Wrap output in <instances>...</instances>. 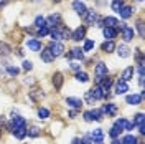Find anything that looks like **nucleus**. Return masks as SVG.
<instances>
[{
    "mask_svg": "<svg viewBox=\"0 0 145 144\" xmlns=\"http://www.w3.org/2000/svg\"><path fill=\"white\" fill-rule=\"evenodd\" d=\"M107 73H109V70H107V65L106 63L99 61V63L96 65V68H94V75H96V81H97V83H101V81L104 80V78L107 76Z\"/></svg>",
    "mask_w": 145,
    "mask_h": 144,
    "instance_id": "nucleus-1",
    "label": "nucleus"
},
{
    "mask_svg": "<svg viewBox=\"0 0 145 144\" xmlns=\"http://www.w3.org/2000/svg\"><path fill=\"white\" fill-rule=\"evenodd\" d=\"M120 28V33H122V38H124V42H130V40H134V36H135V32H134V28L129 27L127 23H119L117 25Z\"/></svg>",
    "mask_w": 145,
    "mask_h": 144,
    "instance_id": "nucleus-2",
    "label": "nucleus"
},
{
    "mask_svg": "<svg viewBox=\"0 0 145 144\" xmlns=\"http://www.w3.org/2000/svg\"><path fill=\"white\" fill-rule=\"evenodd\" d=\"M142 99H144V91H140L138 94H127L125 96V103L127 104H130V106H137V104L142 103Z\"/></svg>",
    "mask_w": 145,
    "mask_h": 144,
    "instance_id": "nucleus-3",
    "label": "nucleus"
},
{
    "mask_svg": "<svg viewBox=\"0 0 145 144\" xmlns=\"http://www.w3.org/2000/svg\"><path fill=\"white\" fill-rule=\"evenodd\" d=\"M48 48H50V52L54 55V58H56V56H61L63 52H64V45L63 43H59V42H51Z\"/></svg>",
    "mask_w": 145,
    "mask_h": 144,
    "instance_id": "nucleus-4",
    "label": "nucleus"
},
{
    "mask_svg": "<svg viewBox=\"0 0 145 144\" xmlns=\"http://www.w3.org/2000/svg\"><path fill=\"white\" fill-rule=\"evenodd\" d=\"M89 137L92 139V143L94 144H102V139H104V131L97 127V129H94V131H91L89 133Z\"/></svg>",
    "mask_w": 145,
    "mask_h": 144,
    "instance_id": "nucleus-5",
    "label": "nucleus"
},
{
    "mask_svg": "<svg viewBox=\"0 0 145 144\" xmlns=\"http://www.w3.org/2000/svg\"><path fill=\"white\" fill-rule=\"evenodd\" d=\"M89 93H91V96L94 98V101H101V99L106 98V93H104V90L101 88L99 85H96L92 90H89Z\"/></svg>",
    "mask_w": 145,
    "mask_h": 144,
    "instance_id": "nucleus-6",
    "label": "nucleus"
},
{
    "mask_svg": "<svg viewBox=\"0 0 145 144\" xmlns=\"http://www.w3.org/2000/svg\"><path fill=\"white\" fill-rule=\"evenodd\" d=\"M59 20H61V17L58 15V13H51L48 18H45V23H46V27L50 28H54V27H59Z\"/></svg>",
    "mask_w": 145,
    "mask_h": 144,
    "instance_id": "nucleus-7",
    "label": "nucleus"
},
{
    "mask_svg": "<svg viewBox=\"0 0 145 144\" xmlns=\"http://www.w3.org/2000/svg\"><path fill=\"white\" fill-rule=\"evenodd\" d=\"M72 10H74L78 15L84 17V15H86V12H88V7L82 3L81 0H74V2H72Z\"/></svg>",
    "mask_w": 145,
    "mask_h": 144,
    "instance_id": "nucleus-8",
    "label": "nucleus"
},
{
    "mask_svg": "<svg viewBox=\"0 0 145 144\" xmlns=\"http://www.w3.org/2000/svg\"><path fill=\"white\" fill-rule=\"evenodd\" d=\"M114 124H116V126H119L122 131H132V129H134V124H132L130 121H127L125 118H119Z\"/></svg>",
    "mask_w": 145,
    "mask_h": 144,
    "instance_id": "nucleus-9",
    "label": "nucleus"
},
{
    "mask_svg": "<svg viewBox=\"0 0 145 144\" xmlns=\"http://www.w3.org/2000/svg\"><path fill=\"white\" fill-rule=\"evenodd\" d=\"M117 104L116 103H107V104H104L102 106V113L104 114H107V116H116L117 114Z\"/></svg>",
    "mask_w": 145,
    "mask_h": 144,
    "instance_id": "nucleus-10",
    "label": "nucleus"
},
{
    "mask_svg": "<svg viewBox=\"0 0 145 144\" xmlns=\"http://www.w3.org/2000/svg\"><path fill=\"white\" fill-rule=\"evenodd\" d=\"M40 58H41L45 63H51V61H54V55L50 52L48 46H46V48H41V52H40Z\"/></svg>",
    "mask_w": 145,
    "mask_h": 144,
    "instance_id": "nucleus-11",
    "label": "nucleus"
},
{
    "mask_svg": "<svg viewBox=\"0 0 145 144\" xmlns=\"http://www.w3.org/2000/svg\"><path fill=\"white\" fill-rule=\"evenodd\" d=\"M84 36H86V27H78L71 33V38L74 42H81V40H84Z\"/></svg>",
    "mask_w": 145,
    "mask_h": 144,
    "instance_id": "nucleus-12",
    "label": "nucleus"
},
{
    "mask_svg": "<svg viewBox=\"0 0 145 144\" xmlns=\"http://www.w3.org/2000/svg\"><path fill=\"white\" fill-rule=\"evenodd\" d=\"M50 36L53 38V42L63 40V27H54L50 30Z\"/></svg>",
    "mask_w": 145,
    "mask_h": 144,
    "instance_id": "nucleus-13",
    "label": "nucleus"
},
{
    "mask_svg": "<svg viewBox=\"0 0 145 144\" xmlns=\"http://www.w3.org/2000/svg\"><path fill=\"white\" fill-rule=\"evenodd\" d=\"M66 56H68L69 60H82V58H84V52H82L81 48H72Z\"/></svg>",
    "mask_w": 145,
    "mask_h": 144,
    "instance_id": "nucleus-14",
    "label": "nucleus"
},
{
    "mask_svg": "<svg viewBox=\"0 0 145 144\" xmlns=\"http://www.w3.org/2000/svg\"><path fill=\"white\" fill-rule=\"evenodd\" d=\"M27 46L31 50V52H41V42H38V40H35V38H30V40H27Z\"/></svg>",
    "mask_w": 145,
    "mask_h": 144,
    "instance_id": "nucleus-15",
    "label": "nucleus"
},
{
    "mask_svg": "<svg viewBox=\"0 0 145 144\" xmlns=\"http://www.w3.org/2000/svg\"><path fill=\"white\" fill-rule=\"evenodd\" d=\"M132 78H134V66H127L125 70L122 71V75H120V80L127 83V81H130Z\"/></svg>",
    "mask_w": 145,
    "mask_h": 144,
    "instance_id": "nucleus-16",
    "label": "nucleus"
},
{
    "mask_svg": "<svg viewBox=\"0 0 145 144\" xmlns=\"http://www.w3.org/2000/svg\"><path fill=\"white\" fill-rule=\"evenodd\" d=\"M127 91H129V85H127L125 81L119 80L117 83H116V94H124Z\"/></svg>",
    "mask_w": 145,
    "mask_h": 144,
    "instance_id": "nucleus-17",
    "label": "nucleus"
},
{
    "mask_svg": "<svg viewBox=\"0 0 145 144\" xmlns=\"http://www.w3.org/2000/svg\"><path fill=\"white\" fill-rule=\"evenodd\" d=\"M102 33L107 40H114L117 36V28H110V27H104L102 28Z\"/></svg>",
    "mask_w": 145,
    "mask_h": 144,
    "instance_id": "nucleus-18",
    "label": "nucleus"
},
{
    "mask_svg": "<svg viewBox=\"0 0 145 144\" xmlns=\"http://www.w3.org/2000/svg\"><path fill=\"white\" fill-rule=\"evenodd\" d=\"M101 48H102V52H106V53H112V52L116 50V43H114V40H106Z\"/></svg>",
    "mask_w": 145,
    "mask_h": 144,
    "instance_id": "nucleus-19",
    "label": "nucleus"
},
{
    "mask_svg": "<svg viewBox=\"0 0 145 144\" xmlns=\"http://www.w3.org/2000/svg\"><path fill=\"white\" fill-rule=\"evenodd\" d=\"M116 50H117V55L120 58H127V56H130V48L127 45H120V46H116Z\"/></svg>",
    "mask_w": 145,
    "mask_h": 144,
    "instance_id": "nucleus-20",
    "label": "nucleus"
},
{
    "mask_svg": "<svg viewBox=\"0 0 145 144\" xmlns=\"http://www.w3.org/2000/svg\"><path fill=\"white\" fill-rule=\"evenodd\" d=\"M66 104H69L74 109H79L82 106V101L79 98H66Z\"/></svg>",
    "mask_w": 145,
    "mask_h": 144,
    "instance_id": "nucleus-21",
    "label": "nucleus"
},
{
    "mask_svg": "<svg viewBox=\"0 0 145 144\" xmlns=\"http://www.w3.org/2000/svg\"><path fill=\"white\" fill-rule=\"evenodd\" d=\"M102 23H104V27H110V28H116L119 25V20L114 17H106L102 20Z\"/></svg>",
    "mask_w": 145,
    "mask_h": 144,
    "instance_id": "nucleus-22",
    "label": "nucleus"
},
{
    "mask_svg": "<svg viewBox=\"0 0 145 144\" xmlns=\"http://www.w3.org/2000/svg\"><path fill=\"white\" fill-rule=\"evenodd\" d=\"M12 53V46L8 43H5V42H0V55L2 56H8Z\"/></svg>",
    "mask_w": 145,
    "mask_h": 144,
    "instance_id": "nucleus-23",
    "label": "nucleus"
},
{
    "mask_svg": "<svg viewBox=\"0 0 145 144\" xmlns=\"http://www.w3.org/2000/svg\"><path fill=\"white\" fill-rule=\"evenodd\" d=\"M53 85H54L56 90H59L63 86V75L61 73H54L53 75Z\"/></svg>",
    "mask_w": 145,
    "mask_h": 144,
    "instance_id": "nucleus-24",
    "label": "nucleus"
},
{
    "mask_svg": "<svg viewBox=\"0 0 145 144\" xmlns=\"http://www.w3.org/2000/svg\"><path fill=\"white\" fill-rule=\"evenodd\" d=\"M12 133L15 134V137H17V139H23V137L27 136V126H23V127H15Z\"/></svg>",
    "mask_w": 145,
    "mask_h": 144,
    "instance_id": "nucleus-25",
    "label": "nucleus"
},
{
    "mask_svg": "<svg viewBox=\"0 0 145 144\" xmlns=\"http://www.w3.org/2000/svg\"><path fill=\"white\" fill-rule=\"evenodd\" d=\"M119 13H120V17L122 18H130L132 17V9H130L129 5H124L122 9L119 10Z\"/></svg>",
    "mask_w": 145,
    "mask_h": 144,
    "instance_id": "nucleus-26",
    "label": "nucleus"
},
{
    "mask_svg": "<svg viewBox=\"0 0 145 144\" xmlns=\"http://www.w3.org/2000/svg\"><path fill=\"white\" fill-rule=\"evenodd\" d=\"M84 17H86V22H88V23H94V22L97 20V13H96L94 10H88Z\"/></svg>",
    "mask_w": 145,
    "mask_h": 144,
    "instance_id": "nucleus-27",
    "label": "nucleus"
},
{
    "mask_svg": "<svg viewBox=\"0 0 145 144\" xmlns=\"http://www.w3.org/2000/svg\"><path fill=\"white\" fill-rule=\"evenodd\" d=\"M91 114H92V119H94V121H102V119H104L102 109H91Z\"/></svg>",
    "mask_w": 145,
    "mask_h": 144,
    "instance_id": "nucleus-28",
    "label": "nucleus"
},
{
    "mask_svg": "<svg viewBox=\"0 0 145 144\" xmlns=\"http://www.w3.org/2000/svg\"><path fill=\"white\" fill-rule=\"evenodd\" d=\"M122 144H138V141H137V137L135 136H132V134H127L122 137V141H120Z\"/></svg>",
    "mask_w": 145,
    "mask_h": 144,
    "instance_id": "nucleus-29",
    "label": "nucleus"
},
{
    "mask_svg": "<svg viewBox=\"0 0 145 144\" xmlns=\"http://www.w3.org/2000/svg\"><path fill=\"white\" fill-rule=\"evenodd\" d=\"M40 131H41V129L38 126H31L30 129H27V136H30V137H38V136L41 134Z\"/></svg>",
    "mask_w": 145,
    "mask_h": 144,
    "instance_id": "nucleus-30",
    "label": "nucleus"
},
{
    "mask_svg": "<svg viewBox=\"0 0 145 144\" xmlns=\"http://www.w3.org/2000/svg\"><path fill=\"white\" fill-rule=\"evenodd\" d=\"M120 133H122V129H120L119 126H116V124H114V126L110 127V131H109V136H110L112 139H117L119 136H120Z\"/></svg>",
    "mask_w": 145,
    "mask_h": 144,
    "instance_id": "nucleus-31",
    "label": "nucleus"
},
{
    "mask_svg": "<svg viewBox=\"0 0 145 144\" xmlns=\"http://www.w3.org/2000/svg\"><path fill=\"white\" fill-rule=\"evenodd\" d=\"M76 80L79 83H86V81H89V75L86 71H78L76 73Z\"/></svg>",
    "mask_w": 145,
    "mask_h": 144,
    "instance_id": "nucleus-32",
    "label": "nucleus"
},
{
    "mask_svg": "<svg viewBox=\"0 0 145 144\" xmlns=\"http://www.w3.org/2000/svg\"><path fill=\"white\" fill-rule=\"evenodd\" d=\"M134 126H144V113H138L135 118H134Z\"/></svg>",
    "mask_w": 145,
    "mask_h": 144,
    "instance_id": "nucleus-33",
    "label": "nucleus"
},
{
    "mask_svg": "<svg viewBox=\"0 0 145 144\" xmlns=\"http://www.w3.org/2000/svg\"><path fill=\"white\" fill-rule=\"evenodd\" d=\"M38 118H40V119H48V118H50V111L46 108H40L38 109Z\"/></svg>",
    "mask_w": 145,
    "mask_h": 144,
    "instance_id": "nucleus-34",
    "label": "nucleus"
},
{
    "mask_svg": "<svg viewBox=\"0 0 145 144\" xmlns=\"http://www.w3.org/2000/svg\"><path fill=\"white\" fill-rule=\"evenodd\" d=\"M122 7H124V2H122V0H114V2H112V10H114V12L119 13V10L122 9Z\"/></svg>",
    "mask_w": 145,
    "mask_h": 144,
    "instance_id": "nucleus-35",
    "label": "nucleus"
},
{
    "mask_svg": "<svg viewBox=\"0 0 145 144\" xmlns=\"http://www.w3.org/2000/svg\"><path fill=\"white\" fill-rule=\"evenodd\" d=\"M46 23H45V17H41V15H38V17L35 18V27L36 28H41V27H45Z\"/></svg>",
    "mask_w": 145,
    "mask_h": 144,
    "instance_id": "nucleus-36",
    "label": "nucleus"
},
{
    "mask_svg": "<svg viewBox=\"0 0 145 144\" xmlns=\"http://www.w3.org/2000/svg\"><path fill=\"white\" fill-rule=\"evenodd\" d=\"M94 48V40H86L84 42V46H82V52H89Z\"/></svg>",
    "mask_w": 145,
    "mask_h": 144,
    "instance_id": "nucleus-37",
    "label": "nucleus"
},
{
    "mask_svg": "<svg viewBox=\"0 0 145 144\" xmlns=\"http://www.w3.org/2000/svg\"><path fill=\"white\" fill-rule=\"evenodd\" d=\"M7 71H8L10 76H17L18 73H20V70H18L17 66H12V65H8V66H7Z\"/></svg>",
    "mask_w": 145,
    "mask_h": 144,
    "instance_id": "nucleus-38",
    "label": "nucleus"
},
{
    "mask_svg": "<svg viewBox=\"0 0 145 144\" xmlns=\"http://www.w3.org/2000/svg\"><path fill=\"white\" fill-rule=\"evenodd\" d=\"M46 35H50V28L46 27H41V28H38V36H46Z\"/></svg>",
    "mask_w": 145,
    "mask_h": 144,
    "instance_id": "nucleus-39",
    "label": "nucleus"
},
{
    "mask_svg": "<svg viewBox=\"0 0 145 144\" xmlns=\"http://www.w3.org/2000/svg\"><path fill=\"white\" fill-rule=\"evenodd\" d=\"M137 32H138L140 36H144V22H142V20L137 22Z\"/></svg>",
    "mask_w": 145,
    "mask_h": 144,
    "instance_id": "nucleus-40",
    "label": "nucleus"
},
{
    "mask_svg": "<svg viewBox=\"0 0 145 144\" xmlns=\"http://www.w3.org/2000/svg\"><path fill=\"white\" fill-rule=\"evenodd\" d=\"M82 116H84V121H86V123H92V121H94V119H92V114H91V111H86Z\"/></svg>",
    "mask_w": 145,
    "mask_h": 144,
    "instance_id": "nucleus-41",
    "label": "nucleus"
},
{
    "mask_svg": "<svg viewBox=\"0 0 145 144\" xmlns=\"http://www.w3.org/2000/svg\"><path fill=\"white\" fill-rule=\"evenodd\" d=\"M31 68H33V63H31L30 60H25V61H23V70H27V71H30Z\"/></svg>",
    "mask_w": 145,
    "mask_h": 144,
    "instance_id": "nucleus-42",
    "label": "nucleus"
},
{
    "mask_svg": "<svg viewBox=\"0 0 145 144\" xmlns=\"http://www.w3.org/2000/svg\"><path fill=\"white\" fill-rule=\"evenodd\" d=\"M79 143H81V144H94L89 136H84V137H81V139H79Z\"/></svg>",
    "mask_w": 145,
    "mask_h": 144,
    "instance_id": "nucleus-43",
    "label": "nucleus"
},
{
    "mask_svg": "<svg viewBox=\"0 0 145 144\" xmlns=\"http://www.w3.org/2000/svg\"><path fill=\"white\" fill-rule=\"evenodd\" d=\"M86 101H88L89 104H94V98L91 96V93H89V91H86Z\"/></svg>",
    "mask_w": 145,
    "mask_h": 144,
    "instance_id": "nucleus-44",
    "label": "nucleus"
},
{
    "mask_svg": "<svg viewBox=\"0 0 145 144\" xmlns=\"http://www.w3.org/2000/svg\"><path fill=\"white\" fill-rule=\"evenodd\" d=\"M71 68H72V70H74L76 73H78V71H81V65H76V63H72V65H71Z\"/></svg>",
    "mask_w": 145,
    "mask_h": 144,
    "instance_id": "nucleus-45",
    "label": "nucleus"
},
{
    "mask_svg": "<svg viewBox=\"0 0 145 144\" xmlns=\"http://www.w3.org/2000/svg\"><path fill=\"white\" fill-rule=\"evenodd\" d=\"M138 85L144 86V75H138Z\"/></svg>",
    "mask_w": 145,
    "mask_h": 144,
    "instance_id": "nucleus-46",
    "label": "nucleus"
},
{
    "mask_svg": "<svg viewBox=\"0 0 145 144\" xmlns=\"http://www.w3.org/2000/svg\"><path fill=\"white\" fill-rule=\"evenodd\" d=\"M78 114V109H72V111H69V118H74Z\"/></svg>",
    "mask_w": 145,
    "mask_h": 144,
    "instance_id": "nucleus-47",
    "label": "nucleus"
},
{
    "mask_svg": "<svg viewBox=\"0 0 145 144\" xmlns=\"http://www.w3.org/2000/svg\"><path fill=\"white\" fill-rule=\"evenodd\" d=\"M138 133H140V134H145V127L144 126H138Z\"/></svg>",
    "mask_w": 145,
    "mask_h": 144,
    "instance_id": "nucleus-48",
    "label": "nucleus"
},
{
    "mask_svg": "<svg viewBox=\"0 0 145 144\" xmlns=\"http://www.w3.org/2000/svg\"><path fill=\"white\" fill-rule=\"evenodd\" d=\"M110 144H122V143H120V139H114Z\"/></svg>",
    "mask_w": 145,
    "mask_h": 144,
    "instance_id": "nucleus-49",
    "label": "nucleus"
},
{
    "mask_svg": "<svg viewBox=\"0 0 145 144\" xmlns=\"http://www.w3.org/2000/svg\"><path fill=\"white\" fill-rule=\"evenodd\" d=\"M72 144H79V137H74L72 139Z\"/></svg>",
    "mask_w": 145,
    "mask_h": 144,
    "instance_id": "nucleus-50",
    "label": "nucleus"
},
{
    "mask_svg": "<svg viewBox=\"0 0 145 144\" xmlns=\"http://www.w3.org/2000/svg\"><path fill=\"white\" fill-rule=\"evenodd\" d=\"M97 3H99V5H104L106 2H104V0H97Z\"/></svg>",
    "mask_w": 145,
    "mask_h": 144,
    "instance_id": "nucleus-51",
    "label": "nucleus"
},
{
    "mask_svg": "<svg viewBox=\"0 0 145 144\" xmlns=\"http://www.w3.org/2000/svg\"><path fill=\"white\" fill-rule=\"evenodd\" d=\"M54 3H59V2H61V0H53Z\"/></svg>",
    "mask_w": 145,
    "mask_h": 144,
    "instance_id": "nucleus-52",
    "label": "nucleus"
},
{
    "mask_svg": "<svg viewBox=\"0 0 145 144\" xmlns=\"http://www.w3.org/2000/svg\"><path fill=\"white\" fill-rule=\"evenodd\" d=\"M30 2H38V0H30Z\"/></svg>",
    "mask_w": 145,
    "mask_h": 144,
    "instance_id": "nucleus-53",
    "label": "nucleus"
},
{
    "mask_svg": "<svg viewBox=\"0 0 145 144\" xmlns=\"http://www.w3.org/2000/svg\"><path fill=\"white\" fill-rule=\"evenodd\" d=\"M0 137H2V131H0Z\"/></svg>",
    "mask_w": 145,
    "mask_h": 144,
    "instance_id": "nucleus-54",
    "label": "nucleus"
},
{
    "mask_svg": "<svg viewBox=\"0 0 145 144\" xmlns=\"http://www.w3.org/2000/svg\"><path fill=\"white\" fill-rule=\"evenodd\" d=\"M137 2H142V0H137Z\"/></svg>",
    "mask_w": 145,
    "mask_h": 144,
    "instance_id": "nucleus-55",
    "label": "nucleus"
}]
</instances>
